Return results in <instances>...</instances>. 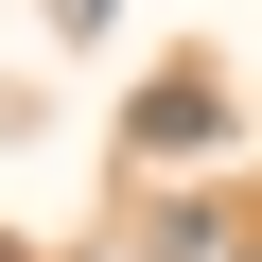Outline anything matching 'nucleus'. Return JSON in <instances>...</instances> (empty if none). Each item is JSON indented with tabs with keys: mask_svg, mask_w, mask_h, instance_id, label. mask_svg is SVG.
<instances>
[{
	"mask_svg": "<svg viewBox=\"0 0 262 262\" xmlns=\"http://www.w3.org/2000/svg\"><path fill=\"white\" fill-rule=\"evenodd\" d=\"M122 140H140V158H210V140H227V88H210V70H158L140 105H122Z\"/></svg>",
	"mask_w": 262,
	"mask_h": 262,
	"instance_id": "nucleus-1",
	"label": "nucleus"
},
{
	"mask_svg": "<svg viewBox=\"0 0 262 262\" xmlns=\"http://www.w3.org/2000/svg\"><path fill=\"white\" fill-rule=\"evenodd\" d=\"M105 18H122V0H53V35H105Z\"/></svg>",
	"mask_w": 262,
	"mask_h": 262,
	"instance_id": "nucleus-2",
	"label": "nucleus"
}]
</instances>
